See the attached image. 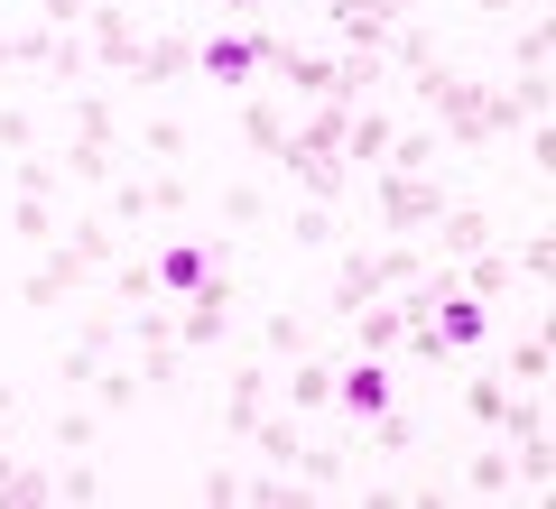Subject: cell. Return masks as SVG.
I'll list each match as a JSON object with an SVG mask.
<instances>
[{
	"label": "cell",
	"mask_w": 556,
	"mask_h": 509,
	"mask_svg": "<svg viewBox=\"0 0 556 509\" xmlns=\"http://www.w3.org/2000/svg\"><path fill=\"white\" fill-rule=\"evenodd\" d=\"M232 315H241V278L214 269L195 296H177V343H186V353H214L223 333H232Z\"/></svg>",
	"instance_id": "6da1fadb"
},
{
	"label": "cell",
	"mask_w": 556,
	"mask_h": 509,
	"mask_svg": "<svg viewBox=\"0 0 556 509\" xmlns=\"http://www.w3.org/2000/svg\"><path fill=\"white\" fill-rule=\"evenodd\" d=\"M93 278H102V269H93V259H84L75 241L56 232V241H47V251H38V269L20 278V306H38V315H47V306H65V296H84V288H93Z\"/></svg>",
	"instance_id": "7a4b0ae2"
},
{
	"label": "cell",
	"mask_w": 556,
	"mask_h": 509,
	"mask_svg": "<svg viewBox=\"0 0 556 509\" xmlns=\"http://www.w3.org/2000/svg\"><path fill=\"white\" fill-rule=\"evenodd\" d=\"M214 269H232V241H167V251H149V278H159L167 306H177V296H195Z\"/></svg>",
	"instance_id": "3957f363"
},
{
	"label": "cell",
	"mask_w": 556,
	"mask_h": 509,
	"mask_svg": "<svg viewBox=\"0 0 556 509\" xmlns=\"http://www.w3.org/2000/svg\"><path fill=\"white\" fill-rule=\"evenodd\" d=\"M371 204H380V222H390V232H427L455 195H445V177H390V167H380Z\"/></svg>",
	"instance_id": "277c9868"
},
{
	"label": "cell",
	"mask_w": 556,
	"mask_h": 509,
	"mask_svg": "<svg viewBox=\"0 0 556 509\" xmlns=\"http://www.w3.org/2000/svg\"><path fill=\"white\" fill-rule=\"evenodd\" d=\"M84 47H93L102 75H130V56H139V10H130V0H93V10H84Z\"/></svg>",
	"instance_id": "5b68a950"
},
{
	"label": "cell",
	"mask_w": 556,
	"mask_h": 509,
	"mask_svg": "<svg viewBox=\"0 0 556 509\" xmlns=\"http://www.w3.org/2000/svg\"><path fill=\"white\" fill-rule=\"evenodd\" d=\"M251 65H260V28H214V38H195V75H214L223 93H251Z\"/></svg>",
	"instance_id": "8992f818"
},
{
	"label": "cell",
	"mask_w": 556,
	"mask_h": 509,
	"mask_svg": "<svg viewBox=\"0 0 556 509\" xmlns=\"http://www.w3.org/2000/svg\"><path fill=\"white\" fill-rule=\"evenodd\" d=\"M371 296H390V269H380V251L343 241V269H334V296H325V315H334V325H353Z\"/></svg>",
	"instance_id": "52a82bcc"
},
{
	"label": "cell",
	"mask_w": 556,
	"mask_h": 509,
	"mask_svg": "<svg viewBox=\"0 0 556 509\" xmlns=\"http://www.w3.org/2000/svg\"><path fill=\"white\" fill-rule=\"evenodd\" d=\"M186 75H195V28H159V38H139L130 84H186Z\"/></svg>",
	"instance_id": "ba28073f"
},
{
	"label": "cell",
	"mask_w": 556,
	"mask_h": 509,
	"mask_svg": "<svg viewBox=\"0 0 556 509\" xmlns=\"http://www.w3.org/2000/svg\"><path fill=\"white\" fill-rule=\"evenodd\" d=\"M334 408L343 417H380V408H390V371H380V353L334 361Z\"/></svg>",
	"instance_id": "9c48e42d"
},
{
	"label": "cell",
	"mask_w": 556,
	"mask_h": 509,
	"mask_svg": "<svg viewBox=\"0 0 556 509\" xmlns=\"http://www.w3.org/2000/svg\"><path fill=\"white\" fill-rule=\"evenodd\" d=\"M278 398V380H269V361H241L232 371V390H223V435H251L260 427V408Z\"/></svg>",
	"instance_id": "30bf717a"
},
{
	"label": "cell",
	"mask_w": 556,
	"mask_h": 509,
	"mask_svg": "<svg viewBox=\"0 0 556 509\" xmlns=\"http://www.w3.org/2000/svg\"><path fill=\"white\" fill-rule=\"evenodd\" d=\"M437 222H445V232H437V251H427V259H473V251H482V241H492V232H501V222H492V214H482V204H445V214H437Z\"/></svg>",
	"instance_id": "8fae6325"
},
{
	"label": "cell",
	"mask_w": 556,
	"mask_h": 509,
	"mask_svg": "<svg viewBox=\"0 0 556 509\" xmlns=\"http://www.w3.org/2000/svg\"><path fill=\"white\" fill-rule=\"evenodd\" d=\"M482 325H492V306H482V296H437V343H445V353H473V343H482Z\"/></svg>",
	"instance_id": "7c38bea8"
},
{
	"label": "cell",
	"mask_w": 556,
	"mask_h": 509,
	"mask_svg": "<svg viewBox=\"0 0 556 509\" xmlns=\"http://www.w3.org/2000/svg\"><path fill=\"white\" fill-rule=\"evenodd\" d=\"M464 500H510V491H519V463H510V445H482L473 454V463H464Z\"/></svg>",
	"instance_id": "4fadbf2b"
},
{
	"label": "cell",
	"mask_w": 556,
	"mask_h": 509,
	"mask_svg": "<svg viewBox=\"0 0 556 509\" xmlns=\"http://www.w3.org/2000/svg\"><path fill=\"white\" fill-rule=\"evenodd\" d=\"M298 353H316V325L298 306H269L260 315V361H298Z\"/></svg>",
	"instance_id": "5bb4252c"
},
{
	"label": "cell",
	"mask_w": 556,
	"mask_h": 509,
	"mask_svg": "<svg viewBox=\"0 0 556 509\" xmlns=\"http://www.w3.org/2000/svg\"><path fill=\"white\" fill-rule=\"evenodd\" d=\"M325 20H334L343 38L362 47V56H390V28H399V20H380L371 0H325Z\"/></svg>",
	"instance_id": "9a60e30c"
},
{
	"label": "cell",
	"mask_w": 556,
	"mask_h": 509,
	"mask_svg": "<svg viewBox=\"0 0 556 509\" xmlns=\"http://www.w3.org/2000/svg\"><path fill=\"white\" fill-rule=\"evenodd\" d=\"M390 130H399V120L380 112V102H362V112L343 120V167H380V149H390Z\"/></svg>",
	"instance_id": "2e32d148"
},
{
	"label": "cell",
	"mask_w": 556,
	"mask_h": 509,
	"mask_svg": "<svg viewBox=\"0 0 556 509\" xmlns=\"http://www.w3.org/2000/svg\"><path fill=\"white\" fill-rule=\"evenodd\" d=\"M288 408H298V417L334 408V353H298V371H288Z\"/></svg>",
	"instance_id": "e0dca14e"
},
{
	"label": "cell",
	"mask_w": 556,
	"mask_h": 509,
	"mask_svg": "<svg viewBox=\"0 0 556 509\" xmlns=\"http://www.w3.org/2000/svg\"><path fill=\"white\" fill-rule=\"evenodd\" d=\"M437 157H445V139H437V130H390L380 167H390V177H437Z\"/></svg>",
	"instance_id": "ac0fdd59"
},
{
	"label": "cell",
	"mask_w": 556,
	"mask_h": 509,
	"mask_svg": "<svg viewBox=\"0 0 556 509\" xmlns=\"http://www.w3.org/2000/svg\"><path fill=\"white\" fill-rule=\"evenodd\" d=\"M547 371H556V343H547V333H519L510 361H501V380H510V390H547Z\"/></svg>",
	"instance_id": "d6986e66"
},
{
	"label": "cell",
	"mask_w": 556,
	"mask_h": 509,
	"mask_svg": "<svg viewBox=\"0 0 556 509\" xmlns=\"http://www.w3.org/2000/svg\"><path fill=\"white\" fill-rule=\"evenodd\" d=\"M241 139H251L260 157H278V149H288V112H278V102H260V93H241Z\"/></svg>",
	"instance_id": "ffe728a7"
},
{
	"label": "cell",
	"mask_w": 556,
	"mask_h": 509,
	"mask_svg": "<svg viewBox=\"0 0 556 509\" xmlns=\"http://www.w3.org/2000/svg\"><path fill=\"white\" fill-rule=\"evenodd\" d=\"M65 241H75V251L93 259V269H112V259H130V251H121V222H112V214H75V232H65Z\"/></svg>",
	"instance_id": "44dd1931"
},
{
	"label": "cell",
	"mask_w": 556,
	"mask_h": 509,
	"mask_svg": "<svg viewBox=\"0 0 556 509\" xmlns=\"http://www.w3.org/2000/svg\"><path fill=\"white\" fill-rule=\"evenodd\" d=\"M56 500V472L47 463H10V482H0V509H47Z\"/></svg>",
	"instance_id": "7402d4cb"
},
{
	"label": "cell",
	"mask_w": 556,
	"mask_h": 509,
	"mask_svg": "<svg viewBox=\"0 0 556 509\" xmlns=\"http://www.w3.org/2000/svg\"><path fill=\"white\" fill-rule=\"evenodd\" d=\"M399 333H408V325H399V306H380V296H371V306L353 315V353H399Z\"/></svg>",
	"instance_id": "603a6c76"
},
{
	"label": "cell",
	"mask_w": 556,
	"mask_h": 509,
	"mask_svg": "<svg viewBox=\"0 0 556 509\" xmlns=\"http://www.w3.org/2000/svg\"><path fill=\"white\" fill-rule=\"evenodd\" d=\"M510 65H519V75H547V65H556V20H547V10H529V28H519Z\"/></svg>",
	"instance_id": "cb8c5ba5"
},
{
	"label": "cell",
	"mask_w": 556,
	"mask_h": 509,
	"mask_svg": "<svg viewBox=\"0 0 556 509\" xmlns=\"http://www.w3.org/2000/svg\"><path fill=\"white\" fill-rule=\"evenodd\" d=\"M288 472H298L306 491H343V482H353V463H343L334 445H298V463H288Z\"/></svg>",
	"instance_id": "d4e9b609"
},
{
	"label": "cell",
	"mask_w": 556,
	"mask_h": 509,
	"mask_svg": "<svg viewBox=\"0 0 556 509\" xmlns=\"http://www.w3.org/2000/svg\"><path fill=\"white\" fill-rule=\"evenodd\" d=\"M10 232H20L28 251H47V241H56L65 222H56V204H47V195H20V204H10Z\"/></svg>",
	"instance_id": "484cf974"
},
{
	"label": "cell",
	"mask_w": 556,
	"mask_h": 509,
	"mask_svg": "<svg viewBox=\"0 0 556 509\" xmlns=\"http://www.w3.org/2000/svg\"><path fill=\"white\" fill-rule=\"evenodd\" d=\"M241 500H251V509H306V482L278 463V472H260V482H241Z\"/></svg>",
	"instance_id": "4316f807"
},
{
	"label": "cell",
	"mask_w": 556,
	"mask_h": 509,
	"mask_svg": "<svg viewBox=\"0 0 556 509\" xmlns=\"http://www.w3.org/2000/svg\"><path fill=\"white\" fill-rule=\"evenodd\" d=\"M139 398H149V380H139V371H93V408L102 417H130Z\"/></svg>",
	"instance_id": "83f0119b"
},
{
	"label": "cell",
	"mask_w": 556,
	"mask_h": 509,
	"mask_svg": "<svg viewBox=\"0 0 556 509\" xmlns=\"http://www.w3.org/2000/svg\"><path fill=\"white\" fill-rule=\"evenodd\" d=\"M65 177L75 186H112V149H102V139H65V157H56Z\"/></svg>",
	"instance_id": "f1b7e54d"
},
{
	"label": "cell",
	"mask_w": 556,
	"mask_h": 509,
	"mask_svg": "<svg viewBox=\"0 0 556 509\" xmlns=\"http://www.w3.org/2000/svg\"><path fill=\"white\" fill-rule=\"evenodd\" d=\"M501 408H510V380H501V371L464 380V417H473V427H501Z\"/></svg>",
	"instance_id": "f546056e"
},
{
	"label": "cell",
	"mask_w": 556,
	"mask_h": 509,
	"mask_svg": "<svg viewBox=\"0 0 556 509\" xmlns=\"http://www.w3.org/2000/svg\"><path fill=\"white\" fill-rule=\"evenodd\" d=\"M362 427H371V435H362V445H371V454H417V417L380 408V417H362Z\"/></svg>",
	"instance_id": "4dcf8cb0"
},
{
	"label": "cell",
	"mask_w": 556,
	"mask_h": 509,
	"mask_svg": "<svg viewBox=\"0 0 556 509\" xmlns=\"http://www.w3.org/2000/svg\"><path fill=\"white\" fill-rule=\"evenodd\" d=\"M84 75H93V47H84V38H56V56H47V84H56V93H75Z\"/></svg>",
	"instance_id": "1f68e13d"
},
{
	"label": "cell",
	"mask_w": 556,
	"mask_h": 509,
	"mask_svg": "<svg viewBox=\"0 0 556 509\" xmlns=\"http://www.w3.org/2000/svg\"><path fill=\"white\" fill-rule=\"evenodd\" d=\"M288 241H298V251H325V241H343V232H334V204H306V214H288Z\"/></svg>",
	"instance_id": "d6a6232c"
},
{
	"label": "cell",
	"mask_w": 556,
	"mask_h": 509,
	"mask_svg": "<svg viewBox=\"0 0 556 509\" xmlns=\"http://www.w3.org/2000/svg\"><path fill=\"white\" fill-rule=\"evenodd\" d=\"M510 269L547 288V269H556V241H547V232H519V241H510Z\"/></svg>",
	"instance_id": "836d02e7"
},
{
	"label": "cell",
	"mask_w": 556,
	"mask_h": 509,
	"mask_svg": "<svg viewBox=\"0 0 556 509\" xmlns=\"http://www.w3.org/2000/svg\"><path fill=\"white\" fill-rule=\"evenodd\" d=\"M75 139H102V149L121 139V120H112V102H102V93H75Z\"/></svg>",
	"instance_id": "e575fe53"
},
{
	"label": "cell",
	"mask_w": 556,
	"mask_h": 509,
	"mask_svg": "<svg viewBox=\"0 0 556 509\" xmlns=\"http://www.w3.org/2000/svg\"><path fill=\"white\" fill-rule=\"evenodd\" d=\"M102 214H112L121 232H130V222H149V177H121V186H112V204H102Z\"/></svg>",
	"instance_id": "d590c367"
},
{
	"label": "cell",
	"mask_w": 556,
	"mask_h": 509,
	"mask_svg": "<svg viewBox=\"0 0 556 509\" xmlns=\"http://www.w3.org/2000/svg\"><path fill=\"white\" fill-rule=\"evenodd\" d=\"M93 435H102V408H65V417H56V435H47V445L84 454V445H93Z\"/></svg>",
	"instance_id": "8d00e7d4"
},
{
	"label": "cell",
	"mask_w": 556,
	"mask_h": 509,
	"mask_svg": "<svg viewBox=\"0 0 556 509\" xmlns=\"http://www.w3.org/2000/svg\"><path fill=\"white\" fill-rule=\"evenodd\" d=\"M139 149L159 157V167H177V157L195 149V139H186V120H149V139H139Z\"/></svg>",
	"instance_id": "74e56055"
},
{
	"label": "cell",
	"mask_w": 556,
	"mask_h": 509,
	"mask_svg": "<svg viewBox=\"0 0 556 509\" xmlns=\"http://www.w3.org/2000/svg\"><path fill=\"white\" fill-rule=\"evenodd\" d=\"M93 371H102L93 343H65V353H56V380H65V390H93Z\"/></svg>",
	"instance_id": "f35d334b"
},
{
	"label": "cell",
	"mask_w": 556,
	"mask_h": 509,
	"mask_svg": "<svg viewBox=\"0 0 556 509\" xmlns=\"http://www.w3.org/2000/svg\"><path fill=\"white\" fill-rule=\"evenodd\" d=\"M223 222H269V195L260 186H223Z\"/></svg>",
	"instance_id": "ab89813d"
},
{
	"label": "cell",
	"mask_w": 556,
	"mask_h": 509,
	"mask_svg": "<svg viewBox=\"0 0 556 509\" xmlns=\"http://www.w3.org/2000/svg\"><path fill=\"white\" fill-rule=\"evenodd\" d=\"M56 500H102V472L84 463V454H75V463H65V472H56Z\"/></svg>",
	"instance_id": "60d3db41"
},
{
	"label": "cell",
	"mask_w": 556,
	"mask_h": 509,
	"mask_svg": "<svg viewBox=\"0 0 556 509\" xmlns=\"http://www.w3.org/2000/svg\"><path fill=\"white\" fill-rule=\"evenodd\" d=\"M195 500H204V509H232V500H241V472H232V463H214V472L195 482Z\"/></svg>",
	"instance_id": "b9f144b4"
},
{
	"label": "cell",
	"mask_w": 556,
	"mask_h": 509,
	"mask_svg": "<svg viewBox=\"0 0 556 509\" xmlns=\"http://www.w3.org/2000/svg\"><path fill=\"white\" fill-rule=\"evenodd\" d=\"M186 204H195V195H186V177H149V214H167V222H177Z\"/></svg>",
	"instance_id": "7bdbcfd3"
},
{
	"label": "cell",
	"mask_w": 556,
	"mask_h": 509,
	"mask_svg": "<svg viewBox=\"0 0 556 509\" xmlns=\"http://www.w3.org/2000/svg\"><path fill=\"white\" fill-rule=\"evenodd\" d=\"M84 10H93V0H38V20L56 28V38H75V20H84Z\"/></svg>",
	"instance_id": "ee69618b"
},
{
	"label": "cell",
	"mask_w": 556,
	"mask_h": 509,
	"mask_svg": "<svg viewBox=\"0 0 556 509\" xmlns=\"http://www.w3.org/2000/svg\"><path fill=\"white\" fill-rule=\"evenodd\" d=\"M65 167H47V157H20V195H56Z\"/></svg>",
	"instance_id": "f6af8a7d"
},
{
	"label": "cell",
	"mask_w": 556,
	"mask_h": 509,
	"mask_svg": "<svg viewBox=\"0 0 556 509\" xmlns=\"http://www.w3.org/2000/svg\"><path fill=\"white\" fill-rule=\"evenodd\" d=\"M529 167H538V177H556V130H547V120H529Z\"/></svg>",
	"instance_id": "bcb514c9"
},
{
	"label": "cell",
	"mask_w": 556,
	"mask_h": 509,
	"mask_svg": "<svg viewBox=\"0 0 556 509\" xmlns=\"http://www.w3.org/2000/svg\"><path fill=\"white\" fill-rule=\"evenodd\" d=\"M28 139H38V120H28V112H10V102H0V149H28Z\"/></svg>",
	"instance_id": "7dc6e473"
},
{
	"label": "cell",
	"mask_w": 556,
	"mask_h": 509,
	"mask_svg": "<svg viewBox=\"0 0 556 509\" xmlns=\"http://www.w3.org/2000/svg\"><path fill=\"white\" fill-rule=\"evenodd\" d=\"M75 343H93V353H112V343H121V315H84V333H75Z\"/></svg>",
	"instance_id": "c3c4849f"
},
{
	"label": "cell",
	"mask_w": 556,
	"mask_h": 509,
	"mask_svg": "<svg viewBox=\"0 0 556 509\" xmlns=\"http://www.w3.org/2000/svg\"><path fill=\"white\" fill-rule=\"evenodd\" d=\"M380 20H417V10H427V0H371Z\"/></svg>",
	"instance_id": "681fc988"
},
{
	"label": "cell",
	"mask_w": 556,
	"mask_h": 509,
	"mask_svg": "<svg viewBox=\"0 0 556 509\" xmlns=\"http://www.w3.org/2000/svg\"><path fill=\"white\" fill-rule=\"evenodd\" d=\"M10 417H20V390H10V380H0V435H10Z\"/></svg>",
	"instance_id": "f907efd6"
},
{
	"label": "cell",
	"mask_w": 556,
	"mask_h": 509,
	"mask_svg": "<svg viewBox=\"0 0 556 509\" xmlns=\"http://www.w3.org/2000/svg\"><path fill=\"white\" fill-rule=\"evenodd\" d=\"M473 10H482V20H510V10H519V0H473Z\"/></svg>",
	"instance_id": "816d5d0a"
},
{
	"label": "cell",
	"mask_w": 556,
	"mask_h": 509,
	"mask_svg": "<svg viewBox=\"0 0 556 509\" xmlns=\"http://www.w3.org/2000/svg\"><path fill=\"white\" fill-rule=\"evenodd\" d=\"M288 10H325V0H288Z\"/></svg>",
	"instance_id": "f5cc1de1"
}]
</instances>
